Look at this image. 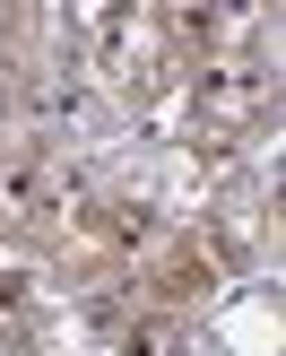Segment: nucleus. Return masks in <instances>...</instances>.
Masks as SVG:
<instances>
[{"instance_id": "f257e3e1", "label": "nucleus", "mask_w": 286, "mask_h": 356, "mask_svg": "<svg viewBox=\"0 0 286 356\" xmlns=\"http://www.w3.org/2000/svg\"><path fill=\"white\" fill-rule=\"evenodd\" d=\"M121 356H183V330L174 322H139L131 339H121Z\"/></svg>"}]
</instances>
